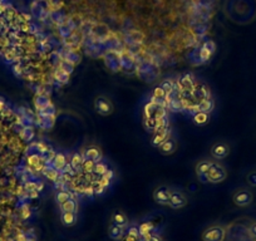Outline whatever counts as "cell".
<instances>
[{
  "label": "cell",
  "instance_id": "obj_14",
  "mask_svg": "<svg viewBox=\"0 0 256 241\" xmlns=\"http://www.w3.org/2000/svg\"><path fill=\"white\" fill-rule=\"evenodd\" d=\"M83 161H84V158L80 155H78V153H75V155H73L72 160H71L69 164H71V166H72V169L74 170V171H78V170L82 169Z\"/></svg>",
  "mask_w": 256,
  "mask_h": 241
},
{
  "label": "cell",
  "instance_id": "obj_15",
  "mask_svg": "<svg viewBox=\"0 0 256 241\" xmlns=\"http://www.w3.org/2000/svg\"><path fill=\"white\" fill-rule=\"evenodd\" d=\"M94 166H96V161L91 160V158H85L82 164V171H84L85 173H92L94 171Z\"/></svg>",
  "mask_w": 256,
  "mask_h": 241
},
{
  "label": "cell",
  "instance_id": "obj_30",
  "mask_svg": "<svg viewBox=\"0 0 256 241\" xmlns=\"http://www.w3.org/2000/svg\"><path fill=\"white\" fill-rule=\"evenodd\" d=\"M13 69H14V73H15V74H18V75L22 74V72H23L22 67H20V66H14Z\"/></svg>",
  "mask_w": 256,
  "mask_h": 241
},
{
  "label": "cell",
  "instance_id": "obj_16",
  "mask_svg": "<svg viewBox=\"0 0 256 241\" xmlns=\"http://www.w3.org/2000/svg\"><path fill=\"white\" fill-rule=\"evenodd\" d=\"M160 148L162 152L171 153L175 151V148H176V144H175V142L172 141V139H166V141L161 144Z\"/></svg>",
  "mask_w": 256,
  "mask_h": 241
},
{
  "label": "cell",
  "instance_id": "obj_5",
  "mask_svg": "<svg viewBox=\"0 0 256 241\" xmlns=\"http://www.w3.org/2000/svg\"><path fill=\"white\" fill-rule=\"evenodd\" d=\"M170 194L171 191L166 187H160L154 191V200L156 203H158L160 205H168V200H170Z\"/></svg>",
  "mask_w": 256,
  "mask_h": 241
},
{
  "label": "cell",
  "instance_id": "obj_1",
  "mask_svg": "<svg viewBox=\"0 0 256 241\" xmlns=\"http://www.w3.org/2000/svg\"><path fill=\"white\" fill-rule=\"evenodd\" d=\"M226 238V229L221 225H214L202 234L204 241H223Z\"/></svg>",
  "mask_w": 256,
  "mask_h": 241
},
{
  "label": "cell",
  "instance_id": "obj_11",
  "mask_svg": "<svg viewBox=\"0 0 256 241\" xmlns=\"http://www.w3.org/2000/svg\"><path fill=\"white\" fill-rule=\"evenodd\" d=\"M108 235H110L113 240H118V239H121L122 235H123V227L112 224L108 227Z\"/></svg>",
  "mask_w": 256,
  "mask_h": 241
},
{
  "label": "cell",
  "instance_id": "obj_17",
  "mask_svg": "<svg viewBox=\"0 0 256 241\" xmlns=\"http://www.w3.org/2000/svg\"><path fill=\"white\" fill-rule=\"evenodd\" d=\"M198 107H200V111H204L209 113L212 109V107H214V103H212V101L209 100V98H204V100H201L198 102Z\"/></svg>",
  "mask_w": 256,
  "mask_h": 241
},
{
  "label": "cell",
  "instance_id": "obj_8",
  "mask_svg": "<svg viewBox=\"0 0 256 241\" xmlns=\"http://www.w3.org/2000/svg\"><path fill=\"white\" fill-rule=\"evenodd\" d=\"M212 155L215 156L216 158H219V160L225 158L226 156L229 155V147L226 146L225 143H218L212 148Z\"/></svg>",
  "mask_w": 256,
  "mask_h": 241
},
{
  "label": "cell",
  "instance_id": "obj_7",
  "mask_svg": "<svg viewBox=\"0 0 256 241\" xmlns=\"http://www.w3.org/2000/svg\"><path fill=\"white\" fill-rule=\"evenodd\" d=\"M168 139V130L167 127L165 128H161V130L156 131V136L153 137V141H152V144L156 147H160L163 142Z\"/></svg>",
  "mask_w": 256,
  "mask_h": 241
},
{
  "label": "cell",
  "instance_id": "obj_4",
  "mask_svg": "<svg viewBox=\"0 0 256 241\" xmlns=\"http://www.w3.org/2000/svg\"><path fill=\"white\" fill-rule=\"evenodd\" d=\"M187 204V200L181 192L179 191H171L170 200H168V205L174 208H181Z\"/></svg>",
  "mask_w": 256,
  "mask_h": 241
},
{
  "label": "cell",
  "instance_id": "obj_25",
  "mask_svg": "<svg viewBox=\"0 0 256 241\" xmlns=\"http://www.w3.org/2000/svg\"><path fill=\"white\" fill-rule=\"evenodd\" d=\"M248 233L249 235L251 236V239H256V220H253V221L249 224Z\"/></svg>",
  "mask_w": 256,
  "mask_h": 241
},
{
  "label": "cell",
  "instance_id": "obj_2",
  "mask_svg": "<svg viewBox=\"0 0 256 241\" xmlns=\"http://www.w3.org/2000/svg\"><path fill=\"white\" fill-rule=\"evenodd\" d=\"M232 201L239 207H248L253 204L254 195L249 189H239L232 196Z\"/></svg>",
  "mask_w": 256,
  "mask_h": 241
},
{
  "label": "cell",
  "instance_id": "obj_23",
  "mask_svg": "<svg viewBox=\"0 0 256 241\" xmlns=\"http://www.w3.org/2000/svg\"><path fill=\"white\" fill-rule=\"evenodd\" d=\"M211 165L207 164V162H201V164L197 166V173L200 176H206L207 172H209V169Z\"/></svg>",
  "mask_w": 256,
  "mask_h": 241
},
{
  "label": "cell",
  "instance_id": "obj_26",
  "mask_svg": "<svg viewBox=\"0 0 256 241\" xmlns=\"http://www.w3.org/2000/svg\"><path fill=\"white\" fill-rule=\"evenodd\" d=\"M246 181L251 187H256V171H251L248 176H246Z\"/></svg>",
  "mask_w": 256,
  "mask_h": 241
},
{
  "label": "cell",
  "instance_id": "obj_18",
  "mask_svg": "<svg viewBox=\"0 0 256 241\" xmlns=\"http://www.w3.org/2000/svg\"><path fill=\"white\" fill-rule=\"evenodd\" d=\"M97 107H98V111L103 114H107L110 112V103L105 100H97Z\"/></svg>",
  "mask_w": 256,
  "mask_h": 241
},
{
  "label": "cell",
  "instance_id": "obj_31",
  "mask_svg": "<svg viewBox=\"0 0 256 241\" xmlns=\"http://www.w3.org/2000/svg\"><path fill=\"white\" fill-rule=\"evenodd\" d=\"M254 241H256V239H254Z\"/></svg>",
  "mask_w": 256,
  "mask_h": 241
},
{
  "label": "cell",
  "instance_id": "obj_28",
  "mask_svg": "<svg viewBox=\"0 0 256 241\" xmlns=\"http://www.w3.org/2000/svg\"><path fill=\"white\" fill-rule=\"evenodd\" d=\"M103 177H106V178H108V180H112V177H113V171L112 170H107V171H106V173L105 175H102Z\"/></svg>",
  "mask_w": 256,
  "mask_h": 241
},
{
  "label": "cell",
  "instance_id": "obj_6",
  "mask_svg": "<svg viewBox=\"0 0 256 241\" xmlns=\"http://www.w3.org/2000/svg\"><path fill=\"white\" fill-rule=\"evenodd\" d=\"M77 212H71V211H62L61 220L64 226H73L77 224Z\"/></svg>",
  "mask_w": 256,
  "mask_h": 241
},
{
  "label": "cell",
  "instance_id": "obj_13",
  "mask_svg": "<svg viewBox=\"0 0 256 241\" xmlns=\"http://www.w3.org/2000/svg\"><path fill=\"white\" fill-rule=\"evenodd\" d=\"M78 208V204L75 203L74 200L69 199L68 201H66L64 204L61 205V210L62 211H71V212H77Z\"/></svg>",
  "mask_w": 256,
  "mask_h": 241
},
{
  "label": "cell",
  "instance_id": "obj_12",
  "mask_svg": "<svg viewBox=\"0 0 256 241\" xmlns=\"http://www.w3.org/2000/svg\"><path fill=\"white\" fill-rule=\"evenodd\" d=\"M193 121H195L196 125L202 126L205 123L209 122V113L204 111H198L196 113H193Z\"/></svg>",
  "mask_w": 256,
  "mask_h": 241
},
{
  "label": "cell",
  "instance_id": "obj_22",
  "mask_svg": "<svg viewBox=\"0 0 256 241\" xmlns=\"http://www.w3.org/2000/svg\"><path fill=\"white\" fill-rule=\"evenodd\" d=\"M57 203L59 204V205H62V204H64L66 201H68L69 199H71V194L67 191H59L58 194H57Z\"/></svg>",
  "mask_w": 256,
  "mask_h": 241
},
{
  "label": "cell",
  "instance_id": "obj_10",
  "mask_svg": "<svg viewBox=\"0 0 256 241\" xmlns=\"http://www.w3.org/2000/svg\"><path fill=\"white\" fill-rule=\"evenodd\" d=\"M52 165L55 170H62V171H63L64 167L68 165V161H67L66 156H64L63 153H57V155L54 156V158H53Z\"/></svg>",
  "mask_w": 256,
  "mask_h": 241
},
{
  "label": "cell",
  "instance_id": "obj_27",
  "mask_svg": "<svg viewBox=\"0 0 256 241\" xmlns=\"http://www.w3.org/2000/svg\"><path fill=\"white\" fill-rule=\"evenodd\" d=\"M127 235L133 236V238L138 239V236H140V233H138V229H136V227H131L130 230H128V234H127Z\"/></svg>",
  "mask_w": 256,
  "mask_h": 241
},
{
  "label": "cell",
  "instance_id": "obj_21",
  "mask_svg": "<svg viewBox=\"0 0 256 241\" xmlns=\"http://www.w3.org/2000/svg\"><path fill=\"white\" fill-rule=\"evenodd\" d=\"M108 170V167H107V165L106 164H103V162H96V166H94V173H97V175H99V176H102V175H105L106 173V171H107Z\"/></svg>",
  "mask_w": 256,
  "mask_h": 241
},
{
  "label": "cell",
  "instance_id": "obj_20",
  "mask_svg": "<svg viewBox=\"0 0 256 241\" xmlns=\"http://www.w3.org/2000/svg\"><path fill=\"white\" fill-rule=\"evenodd\" d=\"M165 97H166V91L162 88V87H157V88L153 91V96H152L153 100H156L160 102V101L165 100Z\"/></svg>",
  "mask_w": 256,
  "mask_h": 241
},
{
  "label": "cell",
  "instance_id": "obj_9",
  "mask_svg": "<svg viewBox=\"0 0 256 241\" xmlns=\"http://www.w3.org/2000/svg\"><path fill=\"white\" fill-rule=\"evenodd\" d=\"M112 224L117 225V226L126 227L127 224H128V219H127V216L122 211H116L112 215Z\"/></svg>",
  "mask_w": 256,
  "mask_h": 241
},
{
  "label": "cell",
  "instance_id": "obj_19",
  "mask_svg": "<svg viewBox=\"0 0 256 241\" xmlns=\"http://www.w3.org/2000/svg\"><path fill=\"white\" fill-rule=\"evenodd\" d=\"M85 157L91 158L97 162V161L101 160V152H99L98 148H89V150L85 151Z\"/></svg>",
  "mask_w": 256,
  "mask_h": 241
},
{
  "label": "cell",
  "instance_id": "obj_24",
  "mask_svg": "<svg viewBox=\"0 0 256 241\" xmlns=\"http://www.w3.org/2000/svg\"><path fill=\"white\" fill-rule=\"evenodd\" d=\"M45 175H47V177L49 178V180L52 181H58V177H59V173H58V170H55L54 167L50 170H45Z\"/></svg>",
  "mask_w": 256,
  "mask_h": 241
},
{
  "label": "cell",
  "instance_id": "obj_29",
  "mask_svg": "<svg viewBox=\"0 0 256 241\" xmlns=\"http://www.w3.org/2000/svg\"><path fill=\"white\" fill-rule=\"evenodd\" d=\"M5 107H6L5 100H4V98L0 97V113H1V112H3L4 109H5Z\"/></svg>",
  "mask_w": 256,
  "mask_h": 241
},
{
  "label": "cell",
  "instance_id": "obj_3",
  "mask_svg": "<svg viewBox=\"0 0 256 241\" xmlns=\"http://www.w3.org/2000/svg\"><path fill=\"white\" fill-rule=\"evenodd\" d=\"M205 177L210 182H221V181H223L226 178V171L220 165H211L209 169V172H207V175Z\"/></svg>",
  "mask_w": 256,
  "mask_h": 241
}]
</instances>
